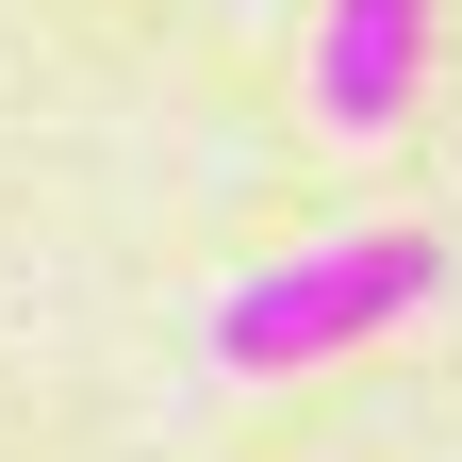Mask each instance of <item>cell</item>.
<instances>
[{
  "label": "cell",
  "instance_id": "2",
  "mask_svg": "<svg viewBox=\"0 0 462 462\" xmlns=\"http://www.w3.org/2000/svg\"><path fill=\"white\" fill-rule=\"evenodd\" d=\"M413 67H430V0H330V33H314V99H330V133H396L413 116Z\"/></svg>",
  "mask_w": 462,
  "mask_h": 462
},
{
  "label": "cell",
  "instance_id": "1",
  "mask_svg": "<svg viewBox=\"0 0 462 462\" xmlns=\"http://www.w3.org/2000/svg\"><path fill=\"white\" fill-rule=\"evenodd\" d=\"M430 281H446L430 231H330V248H281V264H248V281L215 298V364H231V380L346 364V346H380Z\"/></svg>",
  "mask_w": 462,
  "mask_h": 462
}]
</instances>
